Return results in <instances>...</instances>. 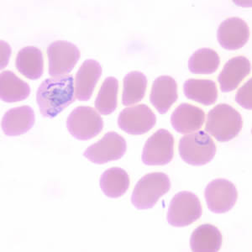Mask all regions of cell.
I'll list each match as a JSON object with an SVG mask.
<instances>
[{"instance_id": "obj_1", "label": "cell", "mask_w": 252, "mask_h": 252, "mask_svg": "<svg viewBox=\"0 0 252 252\" xmlns=\"http://www.w3.org/2000/svg\"><path fill=\"white\" fill-rule=\"evenodd\" d=\"M74 78L72 75L47 78L40 83L36 102L44 117L54 118L75 101Z\"/></svg>"}, {"instance_id": "obj_2", "label": "cell", "mask_w": 252, "mask_h": 252, "mask_svg": "<svg viewBox=\"0 0 252 252\" xmlns=\"http://www.w3.org/2000/svg\"><path fill=\"white\" fill-rule=\"evenodd\" d=\"M242 126L241 114L229 104L220 103L209 112L205 130L220 142H227L241 133Z\"/></svg>"}, {"instance_id": "obj_3", "label": "cell", "mask_w": 252, "mask_h": 252, "mask_svg": "<svg viewBox=\"0 0 252 252\" xmlns=\"http://www.w3.org/2000/svg\"><path fill=\"white\" fill-rule=\"evenodd\" d=\"M171 181L163 172H152L138 181L131 195V203L137 209H149L168 192Z\"/></svg>"}, {"instance_id": "obj_4", "label": "cell", "mask_w": 252, "mask_h": 252, "mask_svg": "<svg viewBox=\"0 0 252 252\" xmlns=\"http://www.w3.org/2000/svg\"><path fill=\"white\" fill-rule=\"evenodd\" d=\"M178 151L182 159L192 166H204L215 158L216 146L204 130L184 135L181 138Z\"/></svg>"}, {"instance_id": "obj_5", "label": "cell", "mask_w": 252, "mask_h": 252, "mask_svg": "<svg viewBox=\"0 0 252 252\" xmlns=\"http://www.w3.org/2000/svg\"><path fill=\"white\" fill-rule=\"evenodd\" d=\"M203 208L198 197L191 192L183 191L175 195L170 203L167 222L174 227H185L198 220Z\"/></svg>"}, {"instance_id": "obj_6", "label": "cell", "mask_w": 252, "mask_h": 252, "mask_svg": "<svg viewBox=\"0 0 252 252\" xmlns=\"http://www.w3.org/2000/svg\"><path fill=\"white\" fill-rule=\"evenodd\" d=\"M66 128L73 137L80 141H88L102 131L103 119L91 107L79 106L68 115Z\"/></svg>"}, {"instance_id": "obj_7", "label": "cell", "mask_w": 252, "mask_h": 252, "mask_svg": "<svg viewBox=\"0 0 252 252\" xmlns=\"http://www.w3.org/2000/svg\"><path fill=\"white\" fill-rule=\"evenodd\" d=\"M49 74L53 78L66 76L72 71L81 57L79 49L66 40H57L47 48Z\"/></svg>"}, {"instance_id": "obj_8", "label": "cell", "mask_w": 252, "mask_h": 252, "mask_svg": "<svg viewBox=\"0 0 252 252\" xmlns=\"http://www.w3.org/2000/svg\"><path fill=\"white\" fill-rule=\"evenodd\" d=\"M174 155V137L166 129H160L148 138L142 152V161L148 166H164Z\"/></svg>"}, {"instance_id": "obj_9", "label": "cell", "mask_w": 252, "mask_h": 252, "mask_svg": "<svg viewBox=\"0 0 252 252\" xmlns=\"http://www.w3.org/2000/svg\"><path fill=\"white\" fill-rule=\"evenodd\" d=\"M125 138L116 132H108L96 143L93 144L84 152L83 156L91 162L104 164L121 159L126 152Z\"/></svg>"}, {"instance_id": "obj_10", "label": "cell", "mask_w": 252, "mask_h": 252, "mask_svg": "<svg viewBox=\"0 0 252 252\" xmlns=\"http://www.w3.org/2000/svg\"><path fill=\"white\" fill-rule=\"evenodd\" d=\"M204 197L211 212L224 214L231 210L236 204L237 189L229 180L219 178L207 185L204 190Z\"/></svg>"}, {"instance_id": "obj_11", "label": "cell", "mask_w": 252, "mask_h": 252, "mask_svg": "<svg viewBox=\"0 0 252 252\" xmlns=\"http://www.w3.org/2000/svg\"><path fill=\"white\" fill-rule=\"evenodd\" d=\"M157 116L149 107L141 103L124 109L118 118V125L129 135H143L156 126Z\"/></svg>"}, {"instance_id": "obj_12", "label": "cell", "mask_w": 252, "mask_h": 252, "mask_svg": "<svg viewBox=\"0 0 252 252\" xmlns=\"http://www.w3.org/2000/svg\"><path fill=\"white\" fill-rule=\"evenodd\" d=\"M249 37V26L241 18H229L219 26L217 39L220 46L226 50L234 51L243 47Z\"/></svg>"}, {"instance_id": "obj_13", "label": "cell", "mask_w": 252, "mask_h": 252, "mask_svg": "<svg viewBox=\"0 0 252 252\" xmlns=\"http://www.w3.org/2000/svg\"><path fill=\"white\" fill-rule=\"evenodd\" d=\"M35 115L32 107H16L9 109L3 115L1 128L8 136H18L29 131L34 125Z\"/></svg>"}, {"instance_id": "obj_14", "label": "cell", "mask_w": 252, "mask_h": 252, "mask_svg": "<svg viewBox=\"0 0 252 252\" xmlns=\"http://www.w3.org/2000/svg\"><path fill=\"white\" fill-rule=\"evenodd\" d=\"M205 121L203 109L190 103H181L171 115L173 129L180 134L193 133L201 129Z\"/></svg>"}, {"instance_id": "obj_15", "label": "cell", "mask_w": 252, "mask_h": 252, "mask_svg": "<svg viewBox=\"0 0 252 252\" xmlns=\"http://www.w3.org/2000/svg\"><path fill=\"white\" fill-rule=\"evenodd\" d=\"M101 75L102 66L97 61L89 59L83 62L75 77L76 98L80 101L89 100Z\"/></svg>"}, {"instance_id": "obj_16", "label": "cell", "mask_w": 252, "mask_h": 252, "mask_svg": "<svg viewBox=\"0 0 252 252\" xmlns=\"http://www.w3.org/2000/svg\"><path fill=\"white\" fill-rule=\"evenodd\" d=\"M252 70L249 59L239 56L228 61L219 75L218 82L223 93L231 92L237 89Z\"/></svg>"}, {"instance_id": "obj_17", "label": "cell", "mask_w": 252, "mask_h": 252, "mask_svg": "<svg viewBox=\"0 0 252 252\" xmlns=\"http://www.w3.org/2000/svg\"><path fill=\"white\" fill-rule=\"evenodd\" d=\"M178 97V84L174 78L170 76H160L153 82L150 101L161 115L169 110Z\"/></svg>"}, {"instance_id": "obj_18", "label": "cell", "mask_w": 252, "mask_h": 252, "mask_svg": "<svg viewBox=\"0 0 252 252\" xmlns=\"http://www.w3.org/2000/svg\"><path fill=\"white\" fill-rule=\"evenodd\" d=\"M15 66L18 71L26 78L36 80L44 71L43 54L40 49L34 46H26L18 52Z\"/></svg>"}, {"instance_id": "obj_19", "label": "cell", "mask_w": 252, "mask_h": 252, "mask_svg": "<svg viewBox=\"0 0 252 252\" xmlns=\"http://www.w3.org/2000/svg\"><path fill=\"white\" fill-rule=\"evenodd\" d=\"M222 234L210 223L198 226L190 238V247L194 252H217L222 246Z\"/></svg>"}, {"instance_id": "obj_20", "label": "cell", "mask_w": 252, "mask_h": 252, "mask_svg": "<svg viewBox=\"0 0 252 252\" xmlns=\"http://www.w3.org/2000/svg\"><path fill=\"white\" fill-rule=\"evenodd\" d=\"M31 88L25 81L9 70L0 74V97L6 103H15L29 97Z\"/></svg>"}, {"instance_id": "obj_21", "label": "cell", "mask_w": 252, "mask_h": 252, "mask_svg": "<svg viewBox=\"0 0 252 252\" xmlns=\"http://www.w3.org/2000/svg\"><path fill=\"white\" fill-rule=\"evenodd\" d=\"M184 92L189 99L206 106L216 103L218 98V89L212 80L189 79L184 83Z\"/></svg>"}, {"instance_id": "obj_22", "label": "cell", "mask_w": 252, "mask_h": 252, "mask_svg": "<svg viewBox=\"0 0 252 252\" xmlns=\"http://www.w3.org/2000/svg\"><path fill=\"white\" fill-rule=\"evenodd\" d=\"M99 184L101 190L107 197L120 198L129 189V175L122 168L112 167L102 174Z\"/></svg>"}, {"instance_id": "obj_23", "label": "cell", "mask_w": 252, "mask_h": 252, "mask_svg": "<svg viewBox=\"0 0 252 252\" xmlns=\"http://www.w3.org/2000/svg\"><path fill=\"white\" fill-rule=\"evenodd\" d=\"M147 87V78L141 72H129L124 78L122 103L125 106L139 103L143 99Z\"/></svg>"}, {"instance_id": "obj_24", "label": "cell", "mask_w": 252, "mask_h": 252, "mask_svg": "<svg viewBox=\"0 0 252 252\" xmlns=\"http://www.w3.org/2000/svg\"><path fill=\"white\" fill-rule=\"evenodd\" d=\"M220 63L217 52L210 48H201L189 58V69L194 74H212L218 70Z\"/></svg>"}, {"instance_id": "obj_25", "label": "cell", "mask_w": 252, "mask_h": 252, "mask_svg": "<svg viewBox=\"0 0 252 252\" xmlns=\"http://www.w3.org/2000/svg\"><path fill=\"white\" fill-rule=\"evenodd\" d=\"M119 82L114 77L104 79L97 97L95 99V108L103 115H109L117 108Z\"/></svg>"}, {"instance_id": "obj_26", "label": "cell", "mask_w": 252, "mask_h": 252, "mask_svg": "<svg viewBox=\"0 0 252 252\" xmlns=\"http://www.w3.org/2000/svg\"><path fill=\"white\" fill-rule=\"evenodd\" d=\"M252 80L251 78L238 90L237 94L235 95L236 103L243 107L244 109H249V110L252 109Z\"/></svg>"}, {"instance_id": "obj_27", "label": "cell", "mask_w": 252, "mask_h": 252, "mask_svg": "<svg viewBox=\"0 0 252 252\" xmlns=\"http://www.w3.org/2000/svg\"><path fill=\"white\" fill-rule=\"evenodd\" d=\"M1 68L3 69L8 64L11 52L9 44L3 40H1Z\"/></svg>"}]
</instances>
